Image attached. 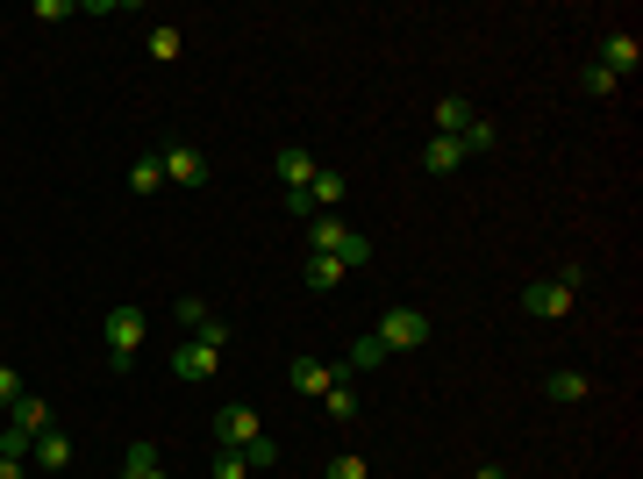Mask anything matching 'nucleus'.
I'll use <instances>...</instances> for the list:
<instances>
[{
	"instance_id": "obj_1",
	"label": "nucleus",
	"mask_w": 643,
	"mask_h": 479,
	"mask_svg": "<svg viewBox=\"0 0 643 479\" xmlns=\"http://www.w3.org/2000/svg\"><path fill=\"white\" fill-rule=\"evenodd\" d=\"M307 251H315V257H337L343 273H351V265H373V237L343 229V215H315V223H307Z\"/></svg>"
},
{
	"instance_id": "obj_2",
	"label": "nucleus",
	"mask_w": 643,
	"mask_h": 479,
	"mask_svg": "<svg viewBox=\"0 0 643 479\" xmlns=\"http://www.w3.org/2000/svg\"><path fill=\"white\" fill-rule=\"evenodd\" d=\"M101 337H108V358H115V373H129L136 351L151 343V315H143V308H108Z\"/></svg>"
},
{
	"instance_id": "obj_3",
	"label": "nucleus",
	"mask_w": 643,
	"mask_h": 479,
	"mask_svg": "<svg viewBox=\"0 0 643 479\" xmlns=\"http://www.w3.org/2000/svg\"><path fill=\"white\" fill-rule=\"evenodd\" d=\"M379 343H387V358H401V351H423L429 337H437V323H429L423 308H387L379 315V329H373Z\"/></svg>"
},
{
	"instance_id": "obj_4",
	"label": "nucleus",
	"mask_w": 643,
	"mask_h": 479,
	"mask_svg": "<svg viewBox=\"0 0 643 479\" xmlns=\"http://www.w3.org/2000/svg\"><path fill=\"white\" fill-rule=\"evenodd\" d=\"M157 165H165V187H179V193L207 187V172H215L201 143H157Z\"/></svg>"
},
{
	"instance_id": "obj_5",
	"label": "nucleus",
	"mask_w": 643,
	"mask_h": 479,
	"mask_svg": "<svg viewBox=\"0 0 643 479\" xmlns=\"http://www.w3.org/2000/svg\"><path fill=\"white\" fill-rule=\"evenodd\" d=\"M572 279H537V287H522L515 293V308H529L537 315V323H565V315H572Z\"/></svg>"
},
{
	"instance_id": "obj_6",
	"label": "nucleus",
	"mask_w": 643,
	"mask_h": 479,
	"mask_svg": "<svg viewBox=\"0 0 643 479\" xmlns=\"http://www.w3.org/2000/svg\"><path fill=\"white\" fill-rule=\"evenodd\" d=\"M257 437H265V423H257L251 401H237V408L215 415V451H243V444H257Z\"/></svg>"
},
{
	"instance_id": "obj_7",
	"label": "nucleus",
	"mask_w": 643,
	"mask_h": 479,
	"mask_svg": "<svg viewBox=\"0 0 643 479\" xmlns=\"http://www.w3.org/2000/svg\"><path fill=\"white\" fill-rule=\"evenodd\" d=\"M215 365H222V351H215V343H201V337H187V343H172V373L187 379V387H201V379L215 373Z\"/></svg>"
},
{
	"instance_id": "obj_8",
	"label": "nucleus",
	"mask_w": 643,
	"mask_h": 479,
	"mask_svg": "<svg viewBox=\"0 0 643 479\" xmlns=\"http://www.w3.org/2000/svg\"><path fill=\"white\" fill-rule=\"evenodd\" d=\"M593 65H608L615 79H629V72L643 65V43H636L629 29H608V36H601V58H593Z\"/></svg>"
},
{
	"instance_id": "obj_9",
	"label": "nucleus",
	"mask_w": 643,
	"mask_h": 479,
	"mask_svg": "<svg viewBox=\"0 0 643 479\" xmlns=\"http://www.w3.org/2000/svg\"><path fill=\"white\" fill-rule=\"evenodd\" d=\"M29 458H36V472H72V458H79V451H72L65 429H43V437L29 444Z\"/></svg>"
},
{
	"instance_id": "obj_10",
	"label": "nucleus",
	"mask_w": 643,
	"mask_h": 479,
	"mask_svg": "<svg viewBox=\"0 0 643 479\" xmlns=\"http://www.w3.org/2000/svg\"><path fill=\"white\" fill-rule=\"evenodd\" d=\"M307 201H315V215H337V207H343V172H329V165H322L315 172V179H307Z\"/></svg>"
},
{
	"instance_id": "obj_11",
	"label": "nucleus",
	"mask_w": 643,
	"mask_h": 479,
	"mask_svg": "<svg viewBox=\"0 0 643 479\" xmlns=\"http://www.w3.org/2000/svg\"><path fill=\"white\" fill-rule=\"evenodd\" d=\"M293 387H301L307 401H322L329 387H337V365H322V358H293Z\"/></svg>"
},
{
	"instance_id": "obj_12",
	"label": "nucleus",
	"mask_w": 643,
	"mask_h": 479,
	"mask_svg": "<svg viewBox=\"0 0 643 479\" xmlns=\"http://www.w3.org/2000/svg\"><path fill=\"white\" fill-rule=\"evenodd\" d=\"M465 157H472V151H465V137H429L423 143V172H457Z\"/></svg>"
},
{
	"instance_id": "obj_13",
	"label": "nucleus",
	"mask_w": 643,
	"mask_h": 479,
	"mask_svg": "<svg viewBox=\"0 0 643 479\" xmlns=\"http://www.w3.org/2000/svg\"><path fill=\"white\" fill-rule=\"evenodd\" d=\"M472 101H457V93H443L437 101V137H465V129H472Z\"/></svg>"
},
{
	"instance_id": "obj_14",
	"label": "nucleus",
	"mask_w": 643,
	"mask_h": 479,
	"mask_svg": "<svg viewBox=\"0 0 643 479\" xmlns=\"http://www.w3.org/2000/svg\"><path fill=\"white\" fill-rule=\"evenodd\" d=\"M315 172H322V165H315V151H279V187H287V193H301Z\"/></svg>"
},
{
	"instance_id": "obj_15",
	"label": "nucleus",
	"mask_w": 643,
	"mask_h": 479,
	"mask_svg": "<svg viewBox=\"0 0 643 479\" xmlns=\"http://www.w3.org/2000/svg\"><path fill=\"white\" fill-rule=\"evenodd\" d=\"M301 279H307V293H337V287H343V265H337V257H315V251H307Z\"/></svg>"
},
{
	"instance_id": "obj_16",
	"label": "nucleus",
	"mask_w": 643,
	"mask_h": 479,
	"mask_svg": "<svg viewBox=\"0 0 643 479\" xmlns=\"http://www.w3.org/2000/svg\"><path fill=\"white\" fill-rule=\"evenodd\" d=\"M379 365H387V343H379V337H357V343H351V365H343V373H379Z\"/></svg>"
},
{
	"instance_id": "obj_17",
	"label": "nucleus",
	"mask_w": 643,
	"mask_h": 479,
	"mask_svg": "<svg viewBox=\"0 0 643 479\" xmlns=\"http://www.w3.org/2000/svg\"><path fill=\"white\" fill-rule=\"evenodd\" d=\"M129 187H136V193H157V187H165V165H157V151H143V157L129 165Z\"/></svg>"
},
{
	"instance_id": "obj_18",
	"label": "nucleus",
	"mask_w": 643,
	"mask_h": 479,
	"mask_svg": "<svg viewBox=\"0 0 643 479\" xmlns=\"http://www.w3.org/2000/svg\"><path fill=\"white\" fill-rule=\"evenodd\" d=\"M543 387H551V401H587V394H593V379H587V373H551Z\"/></svg>"
},
{
	"instance_id": "obj_19",
	"label": "nucleus",
	"mask_w": 643,
	"mask_h": 479,
	"mask_svg": "<svg viewBox=\"0 0 643 479\" xmlns=\"http://www.w3.org/2000/svg\"><path fill=\"white\" fill-rule=\"evenodd\" d=\"M179 51H187V36L172 29V22H157V29H151V58H157V65H172Z\"/></svg>"
},
{
	"instance_id": "obj_20",
	"label": "nucleus",
	"mask_w": 643,
	"mask_h": 479,
	"mask_svg": "<svg viewBox=\"0 0 643 479\" xmlns=\"http://www.w3.org/2000/svg\"><path fill=\"white\" fill-rule=\"evenodd\" d=\"M151 465H157V444H151V437H136V444L122 451V479H136V472H151Z\"/></svg>"
},
{
	"instance_id": "obj_21",
	"label": "nucleus",
	"mask_w": 643,
	"mask_h": 479,
	"mask_svg": "<svg viewBox=\"0 0 643 479\" xmlns=\"http://www.w3.org/2000/svg\"><path fill=\"white\" fill-rule=\"evenodd\" d=\"M322 408H329V423H357V394L343 387V379L329 387V394H322Z\"/></svg>"
},
{
	"instance_id": "obj_22",
	"label": "nucleus",
	"mask_w": 643,
	"mask_h": 479,
	"mask_svg": "<svg viewBox=\"0 0 643 479\" xmlns=\"http://www.w3.org/2000/svg\"><path fill=\"white\" fill-rule=\"evenodd\" d=\"M579 86H587L593 101H608V93H622V79H615L608 65H587V72H579Z\"/></svg>"
},
{
	"instance_id": "obj_23",
	"label": "nucleus",
	"mask_w": 643,
	"mask_h": 479,
	"mask_svg": "<svg viewBox=\"0 0 643 479\" xmlns=\"http://www.w3.org/2000/svg\"><path fill=\"white\" fill-rule=\"evenodd\" d=\"M172 315H179V323H187L193 337H207V329H215V308H207V301H179Z\"/></svg>"
},
{
	"instance_id": "obj_24",
	"label": "nucleus",
	"mask_w": 643,
	"mask_h": 479,
	"mask_svg": "<svg viewBox=\"0 0 643 479\" xmlns=\"http://www.w3.org/2000/svg\"><path fill=\"white\" fill-rule=\"evenodd\" d=\"M322 479H373V465L357 458V451H337V458H329V472Z\"/></svg>"
},
{
	"instance_id": "obj_25",
	"label": "nucleus",
	"mask_w": 643,
	"mask_h": 479,
	"mask_svg": "<svg viewBox=\"0 0 643 479\" xmlns=\"http://www.w3.org/2000/svg\"><path fill=\"white\" fill-rule=\"evenodd\" d=\"M243 458H251V472H272V465H279V444L257 437V444H243Z\"/></svg>"
},
{
	"instance_id": "obj_26",
	"label": "nucleus",
	"mask_w": 643,
	"mask_h": 479,
	"mask_svg": "<svg viewBox=\"0 0 643 479\" xmlns=\"http://www.w3.org/2000/svg\"><path fill=\"white\" fill-rule=\"evenodd\" d=\"M215 479H251V458L243 451H215Z\"/></svg>"
},
{
	"instance_id": "obj_27",
	"label": "nucleus",
	"mask_w": 643,
	"mask_h": 479,
	"mask_svg": "<svg viewBox=\"0 0 643 479\" xmlns=\"http://www.w3.org/2000/svg\"><path fill=\"white\" fill-rule=\"evenodd\" d=\"M22 394H29V387H22V373H15V365H0V415L15 408V401H22Z\"/></svg>"
},
{
	"instance_id": "obj_28",
	"label": "nucleus",
	"mask_w": 643,
	"mask_h": 479,
	"mask_svg": "<svg viewBox=\"0 0 643 479\" xmlns=\"http://www.w3.org/2000/svg\"><path fill=\"white\" fill-rule=\"evenodd\" d=\"M465 151H501V129H493V122H472V129H465Z\"/></svg>"
},
{
	"instance_id": "obj_29",
	"label": "nucleus",
	"mask_w": 643,
	"mask_h": 479,
	"mask_svg": "<svg viewBox=\"0 0 643 479\" xmlns=\"http://www.w3.org/2000/svg\"><path fill=\"white\" fill-rule=\"evenodd\" d=\"M0 479H29V465H22V458H0Z\"/></svg>"
},
{
	"instance_id": "obj_30",
	"label": "nucleus",
	"mask_w": 643,
	"mask_h": 479,
	"mask_svg": "<svg viewBox=\"0 0 643 479\" xmlns=\"http://www.w3.org/2000/svg\"><path fill=\"white\" fill-rule=\"evenodd\" d=\"M472 479H508V465H479V472Z\"/></svg>"
},
{
	"instance_id": "obj_31",
	"label": "nucleus",
	"mask_w": 643,
	"mask_h": 479,
	"mask_svg": "<svg viewBox=\"0 0 643 479\" xmlns=\"http://www.w3.org/2000/svg\"><path fill=\"white\" fill-rule=\"evenodd\" d=\"M136 479H172V472H165V465H151V472H136Z\"/></svg>"
},
{
	"instance_id": "obj_32",
	"label": "nucleus",
	"mask_w": 643,
	"mask_h": 479,
	"mask_svg": "<svg viewBox=\"0 0 643 479\" xmlns=\"http://www.w3.org/2000/svg\"><path fill=\"white\" fill-rule=\"evenodd\" d=\"M0 458H8V451H0Z\"/></svg>"
}]
</instances>
